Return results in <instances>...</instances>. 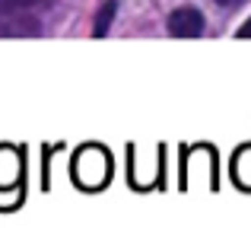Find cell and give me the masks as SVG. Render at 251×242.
Returning <instances> with one entry per match:
<instances>
[{"label":"cell","instance_id":"obj_1","mask_svg":"<svg viewBox=\"0 0 251 242\" xmlns=\"http://www.w3.org/2000/svg\"><path fill=\"white\" fill-rule=\"evenodd\" d=\"M108 175H111V160L102 147H83L80 153H76V160H74L76 185L96 191V188H102L105 182H108Z\"/></svg>","mask_w":251,"mask_h":242},{"label":"cell","instance_id":"obj_2","mask_svg":"<svg viewBox=\"0 0 251 242\" xmlns=\"http://www.w3.org/2000/svg\"><path fill=\"white\" fill-rule=\"evenodd\" d=\"M169 32L175 38H197L203 32V16L197 10H191V6H184V10H175L169 19Z\"/></svg>","mask_w":251,"mask_h":242},{"label":"cell","instance_id":"obj_3","mask_svg":"<svg viewBox=\"0 0 251 242\" xmlns=\"http://www.w3.org/2000/svg\"><path fill=\"white\" fill-rule=\"evenodd\" d=\"M19 153L13 147H0V188H13L19 182Z\"/></svg>","mask_w":251,"mask_h":242},{"label":"cell","instance_id":"obj_4","mask_svg":"<svg viewBox=\"0 0 251 242\" xmlns=\"http://www.w3.org/2000/svg\"><path fill=\"white\" fill-rule=\"evenodd\" d=\"M232 175L242 188H251V147H242L235 153V162H232Z\"/></svg>","mask_w":251,"mask_h":242},{"label":"cell","instance_id":"obj_5","mask_svg":"<svg viewBox=\"0 0 251 242\" xmlns=\"http://www.w3.org/2000/svg\"><path fill=\"white\" fill-rule=\"evenodd\" d=\"M111 13H115V3H105L102 16H99V26H96V35H105V29H108V23H111Z\"/></svg>","mask_w":251,"mask_h":242},{"label":"cell","instance_id":"obj_6","mask_svg":"<svg viewBox=\"0 0 251 242\" xmlns=\"http://www.w3.org/2000/svg\"><path fill=\"white\" fill-rule=\"evenodd\" d=\"M32 3H38V0H0V10H23Z\"/></svg>","mask_w":251,"mask_h":242},{"label":"cell","instance_id":"obj_7","mask_svg":"<svg viewBox=\"0 0 251 242\" xmlns=\"http://www.w3.org/2000/svg\"><path fill=\"white\" fill-rule=\"evenodd\" d=\"M239 35H242V38H251V19H248V23L239 29Z\"/></svg>","mask_w":251,"mask_h":242},{"label":"cell","instance_id":"obj_8","mask_svg":"<svg viewBox=\"0 0 251 242\" xmlns=\"http://www.w3.org/2000/svg\"><path fill=\"white\" fill-rule=\"evenodd\" d=\"M216 3H223V6H239L242 0H216Z\"/></svg>","mask_w":251,"mask_h":242}]
</instances>
